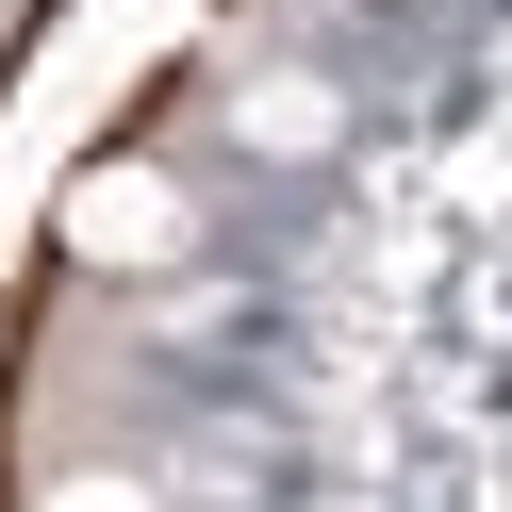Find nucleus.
<instances>
[{
	"instance_id": "nucleus-1",
	"label": "nucleus",
	"mask_w": 512,
	"mask_h": 512,
	"mask_svg": "<svg viewBox=\"0 0 512 512\" xmlns=\"http://www.w3.org/2000/svg\"><path fill=\"white\" fill-rule=\"evenodd\" d=\"M232 133L265 149V166H314V149H347V100H331L314 67H248V83H232Z\"/></svg>"
},
{
	"instance_id": "nucleus-2",
	"label": "nucleus",
	"mask_w": 512,
	"mask_h": 512,
	"mask_svg": "<svg viewBox=\"0 0 512 512\" xmlns=\"http://www.w3.org/2000/svg\"><path fill=\"white\" fill-rule=\"evenodd\" d=\"M166 232H182L166 182H100V199H83V248H166Z\"/></svg>"
},
{
	"instance_id": "nucleus-3",
	"label": "nucleus",
	"mask_w": 512,
	"mask_h": 512,
	"mask_svg": "<svg viewBox=\"0 0 512 512\" xmlns=\"http://www.w3.org/2000/svg\"><path fill=\"white\" fill-rule=\"evenodd\" d=\"M67 512H149V496H133V479H83V496H67Z\"/></svg>"
}]
</instances>
